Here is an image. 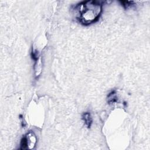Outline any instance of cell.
Here are the masks:
<instances>
[{
  "label": "cell",
  "mask_w": 150,
  "mask_h": 150,
  "mask_svg": "<svg viewBox=\"0 0 150 150\" xmlns=\"http://www.w3.org/2000/svg\"><path fill=\"white\" fill-rule=\"evenodd\" d=\"M76 19L82 25L87 26L99 19L103 11V2L98 1H84L73 8Z\"/></svg>",
  "instance_id": "6da1fadb"
},
{
  "label": "cell",
  "mask_w": 150,
  "mask_h": 150,
  "mask_svg": "<svg viewBox=\"0 0 150 150\" xmlns=\"http://www.w3.org/2000/svg\"><path fill=\"white\" fill-rule=\"evenodd\" d=\"M31 56L33 60L35 61V64H34V71H35V76L36 78L38 77L42 71V62H41V58L39 56L38 51L36 50H35L32 49V52H31Z\"/></svg>",
  "instance_id": "3957f363"
},
{
  "label": "cell",
  "mask_w": 150,
  "mask_h": 150,
  "mask_svg": "<svg viewBox=\"0 0 150 150\" xmlns=\"http://www.w3.org/2000/svg\"><path fill=\"white\" fill-rule=\"evenodd\" d=\"M37 138L35 133L30 131L23 135L21 140V149H33L36 146Z\"/></svg>",
  "instance_id": "7a4b0ae2"
},
{
  "label": "cell",
  "mask_w": 150,
  "mask_h": 150,
  "mask_svg": "<svg viewBox=\"0 0 150 150\" xmlns=\"http://www.w3.org/2000/svg\"><path fill=\"white\" fill-rule=\"evenodd\" d=\"M82 120L87 127L90 128L93 122V119L89 112H85L82 114Z\"/></svg>",
  "instance_id": "277c9868"
},
{
  "label": "cell",
  "mask_w": 150,
  "mask_h": 150,
  "mask_svg": "<svg viewBox=\"0 0 150 150\" xmlns=\"http://www.w3.org/2000/svg\"><path fill=\"white\" fill-rule=\"evenodd\" d=\"M120 2L121 4V5L124 7V8L127 9L129 7H131L132 5H134V1H120Z\"/></svg>",
  "instance_id": "8992f818"
},
{
  "label": "cell",
  "mask_w": 150,
  "mask_h": 150,
  "mask_svg": "<svg viewBox=\"0 0 150 150\" xmlns=\"http://www.w3.org/2000/svg\"><path fill=\"white\" fill-rule=\"evenodd\" d=\"M107 102L108 104H114L118 102V97L115 90L111 91L107 96Z\"/></svg>",
  "instance_id": "5b68a950"
}]
</instances>
